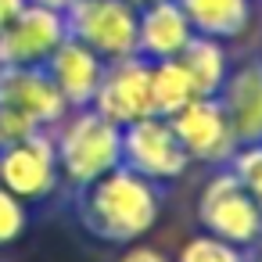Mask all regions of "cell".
<instances>
[{"label":"cell","instance_id":"obj_5","mask_svg":"<svg viewBox=\"0 0 262 262\" xmlns=\"http://www.w3.org/2000/svg\"><path fill=\"white\" fill-rule=\"evenodd\" d=\"M122 165L158 187H169L187 176L190 158L180 147L169 119L144 115V119L122 126Z\"/></svg>","mask_w":262,"mask_h":262},{"label":"cell","instance_id":"obj_19","mask_svg":"<svg viewBox=\"0 0 262 262\" xmlns=\"http://www.w3.org/2000/svg\"><path fill=\"white\" fill-rule=\"evenodd\" d=\"M26 230H29V205L15 198L8 187H0V248L22 241Z\"/></svg>","mask_w":262,"mask_h":262},{"label":"cell","instance_id":"obj_4","mask_svg":"<svg viewBox=\"0 0 262 262\" xmlns=\"http://www.w3.org/2000/svg\"><path fill=\"white\" fill-rule=\"evenodd\" d=\"M61 15L69 36L90 47L101 61L137 54V8L129 0H76Z\"/></svg>","mask_w":262,"mask_h":262},{"label":"cell","instance_id":"obj_17","mask_svg":"<svg viewBox=\"0 0 262 262\" xmlns=\"http://www.w3.org/2000/svg\"><path fill=\"white\" fill-rule=\"evenodd\" d=\"M172 262H248V251L223 241V237H212V233L198 230L183 241V248L176 251Z\"/></svg>","mask_w":262,"mask_h":262},{"label":"cell","instance_id":"obj_15","mask_svg":"<svg viewBox=\"0 0 262 262\" xmlns=\"http://www.w3.org/2000/svg\"><path fill=\"white\" fill-rule=\"evenodd\" d=\"M176 61L187 69V76H190L198 97H215L219 86H223V79H226V72H230V65H233V61H230V51H226L223 40L198 36V33L190 36V43L180 51Z\"/></svg>","mask_w":262,"mask_h":262},{"label":"cell","instance_id":"obj_11","mask_svg":"<svg viewBox=\"0 0 262 262\" xmlns=\"http://www.w3.org/2000/svg\"><path fill=\"white\" fill-rule=\"evenodd\" d=\"M0 104L22 112L40 129H54L61 122V115L69 112V104L61 101V94L51 83V76H47L43 65L0 69Z\"/></svg>","mask_w":262,"mask_h":262},{"label":"cell","instance_id":"obj_22","mask_svg":"<svg viewBox=\"0 0 262 262\" xmlns=\"http://www.w3.org/2000/svg\"><path fill=\"white\" fill-rule=\"evenodd\" d=\"M26 4H29V0H0V33L11 26V18H15Z\"/></svg>","mask_w":262,"mask_h":262},{"label":"cell","instance_id":"obj_10","mask_svg":"<svg viewBox=\"0 0 262 262\" xmlns=\"http://www.w3.org/2000/svg\"><path fill=\"white\" fill-rule=\"evenodd\" d=\"M215 101L223 104L233 140L258 144L262 140V58H244L230 65Z\"/></svg>","mask_w":262,"mask_h":262},{"label":"cell","instance_id":"obj_20","mask_svg":"<svg viewBox=\"0 0 262 262\" xmlns=\"http://www.w3.org/2000/svg\"><path fill=\"white\" fill-rule=\"evenodd\" d=\"M36 129H40V126H36L33 119H26L22 112L0 104V147H8V144H15V140H26V137L36 133Z\"/></svg>","mask_w":262,"mask_h":262},{"label":"cell","instance_id":"obj_6","mask_svg":"<svg viewBox=\"0 0 262 262\" xmlns=\"http://www.w3.org/2000/svg\"><path fill=\"white\" fill-rule=\"evenodd\" d=\"M0 187H8L26 205L51 201L61 190V169L51 129H36L26 140L0 147Z\"/></svg>","mask_w":262,"mask_h":262},{"label":"cell","instance_id":"obj_21","mask_svg":"<svg viewBox=\"0 0 262 262\" xmlns=\"http://www.w3.org/2000/svg\"><path fill=\"white\" fill-rule=\"evenodd\" d=\"M115 262H172V258H169L162 248H151V244H140V241H137V244H126Z\"/></svg>","mask_w":262,"mask_h":262},{"label":"cell","instance_id":"obj_9","mask_svg":"<svg viewBox=\"0 0 262 262\" xmlns=\"http://www.w3.org/2000/svg\"><path fill=\"white\" fill-rule=\"evenodd\" d=\"M147 72H151V61H144L140 54L104 61V72H101V83H97L90 108L115 126H129L144 115H155Z\"/></svg>","mask_w":262,"mask_h":262},{"label":"cell","instance_id":"obj_14","mask_svg":"<svg viewBox=\"0 0 262 262\" xmlns=\"http://www.w3.org/2000/svg\"><path fill=\"white\" fill-rule=\"evenodd\" d=\"M176 4L198 36H212L223 43L241 40L255 18V0H176Z\"/></svg>","mask_w":262,"mask_h":262},{"label":"cell","instance_id":"obj_24","mask_svg":"<svg viewBox=\"0 0 262 262\" xmlns=\"http://www.w3.org/2000/svg\"><path fill=\"white\" fill-rule=\"evenodd\" d=\"M248 262H262V241H258V244L248 251Z\"/></svg>","mask_w":262,"mask_h":262},{"label":"cell","instance_id":"obj_7","mask_svg":"<svg viewBox=\"0 0 262 262\" xmlns=\"http://www.w3.org/2000/svg\"><path fill=\"white\" fill-rule=\"evenodd\" d=\"M169 126H172L180 147L187 151L190 165L219 169L237 151L233 129H230V122L223 115V104L215 97H194V101H187L176 115H169Z\"/></svg>","mask_w":262,"mask_h":262},{"label":"cell","instance_id":"obj_18","mask_svg":"<svg viewBox=\"0 0 262 262\" xmlns=\"http://www.w3.org/2000/svg\"><path fill=\"white\" fill-rule=\"evenodd\" d=\"M226 169L241 180V187L248 190V198L262 212V140L258 144H237V151L230 155Z\"/></svg>","mask_w":262,"mask_h":262},{"label":"cell","instance_id":"obj_8","mask_svg":"<svg viewBox=\"0 0 262 262\" xmlns=\"http://www.w3.org/2000/svg\"><path fill=\"white\" fill-rule=\"evenodd\" d=\"M69 36L65 15L43 4H29L11 18V26L0 33V69H29L47 65L58 43Z\"/></svg>","mask_w":262,"mask_h":262},{"label":"cell","instance_id":"obj_2","mask_svg":"<svg viewBox=\"0 0 262 262\" xmlns=\"http://www.w3.org/2000/svg\"><path fill=\"white\" fill-rule=\"evenodd\" d=\"M61 187L83 190L115 165H122V126L108 122L94 108H69L51 129Z\"/></svg>","mask_w":262,"mask_h":262},{"label":"cell","instance_id":"obj_13","mask_svg":"<svg viewBox=\"0 0 262 262\" xmlns=\"http://www.w3.org/2000/svg\"><path fill=\"white\" fill-rule=\"evenodd\" d=\"M190 36L194 29L176 0H155L147 8H137V54L144 61L180 58Z\"/></svg>","mask_w":262,"mask_h":262},{"label":"cell","instance_id":"obj_25","mask_svg":"<svg viewBox=\"0 0 262 262\" xmlns=\"http://www.w3.org/2000/svg\"><path fill=\"white\" fill-rule=\"evenodd\" d=\"M133 8H147V4H155V0H129Z\"/></svg>","mask_w":262,"mask_h":262},{"label":"cell","instance_id":"obj_23","mask_svg":"<svg viewBox=\"0 0 262 262\" xmlns=\"http://www.w3.org/2000/svg\"><path fill=\"white\" fill-rule=\"evenodd\" d=\"M33 4H43V8H54V11H65L69 4H76V0H33Z\"/></svg>","mask_w":262,"mask_h":262},{"label":"cell","instance_id":"obj_1","mask_svg":"<svg viewBox=\"0 0 262 262\" xmlns=\"http://www.w3.org/2000/svg\"><path fill=\"white\" fill-rule=\"evenodd\" d=\"M165 208V190L126 165H115L101 180L76 190V215L83 230L104 244H137L147 237Z\"/></svg>","mask_w":262,"mask_h":262},{"label":"cell","instance_id":"obj_3","mask_svg":"<svg viewBox=\"0 0 262 262\" xmlns=\"http://www.w3.org/2000/svg\"><path fill=\"white\" fill-rule=\"evenodd\" d=\"M194 219L205 233L223 237L244 251L262 241V212L226 165L212 169V176L201 183L194 198Z\"/></svg>","mask_w":262,"mask_h":262},{"label":"cell","instance_id":"obj_16","mask_svg":"<svg viewBox=\"0 0 262 262\" xmlns=\"http://www.w3.org/2000/svg\"><path fill=\"white\" fill-rule=\"evenodd\" d=\"M147 83H151V112L169 119L176 115L187 101L198 97L187 69L176 61V58H165V61H151V72H147Z\"/></svg>","mask_w":262,"mask_h":262},{"label":"cell","instance_id":"obj_12","mask_svg":"<svg viewBox=\"0 0 262 262\" xmlns=\"http://www.w3.org/2000/svg\"><path fill=\"white\" fill-rule=\"evenodd\" d=\"M43 69H47L51 83L58 86V94L69 108H90L97 83H101V72H104V61L90 47H83L79 40L65 36Z\"/></svg>","mask_w":262,"mask_h":262}]
</instances>
